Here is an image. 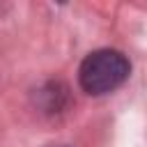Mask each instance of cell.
<instances>
[{
	"label": "cell",
	"mask_w": 147,
	"mask_h": 147,
	"mask_svg": "<svg viewBox=\"0 0 147 147\" xmlns=\"http://www.w3.org/2000/svg\"><path fill=\"white\" fill-rule=\"evenodd\" d=\"M131 74L129 57L117 48H96L78 67L80 90L90 96H103L126 83Z\"/></svg>",
	"instance_id": "6da1fadb"
},
{
	"label": "cell",
	"mask_w": 147,
	"mask_h": 147,
	"mask_svg": "<svg viewBox=\"0 0 147 147\" xmlns=\"http://www.w3.org/2000/svg\"><path fill=\"white\" fill-rule=\"evenodd\" d=\"M39 96L48 99V103L44 106L46 113H60L64 110L67 101H69V94H67V87L62 83H46L41 90H39Z\"/></svg>",
	"instance_id": "7a4b0ae2"
},
{
	"label": "cell",
	"mask_w": 147,
	"mask_h": 147,
	"mask_svg": "<svg viewBox=\"0 0 147 147\" xmlns=\"http://www.w3.org/2000/svg\"><path fill=\"white\" fill-rule=\"evenodd\" d=\"M0 11H2V7H0Z\"/></svg>",
	"instance_id": "3957f363"
}]
</instances>
